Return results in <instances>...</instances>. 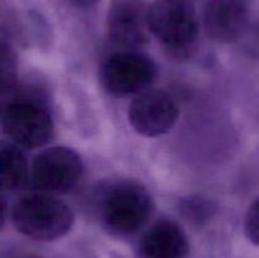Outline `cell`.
I'll use <instances>...</instances> for the list:
<instances>
[{
    "mask_svg": "<svg viewBox=\"0 0 259 258\" xmlns=\"http://www.w3.org/2000/svg\"><path fill=\"white\" fill-rule=\"evenodd\" d=\"M149 5L144 0H120L109 10L106 30L111 43L123 50H136L149 39Z\"/></svg>",
    "mask_w": 259,
    "mask_h": 258,
    "instance_id": "ba28073f",
    "label": "cell"
},
{
    "mask_svg": "<svg viewBox=\"0 0 259 258\" xmlns=\"http://www.w3.org/2000/svg\"><path fill=\"white\" fill-rule=\"evenodd\" d=\"M189 2H191V0H189Z\"/></svg>",
    "mask_w": 259,
    "mask_h": 258,
    "instance_id": "ac0fdd59",
    "label": "cell"
},
{
    "mask_svg": "<svg viewBox=\"0 0 259 258\" xmlns=\"http://www.w3.org/2000/svg\"><path fill=\"white\" fill-rule=\"evenodd\" d=\"M189 250L186 233L169 219H161L149 227L138 244L141 258H187Z\"/></svg>",
    "mask_w": 259,
    "mask_h": 258,
    "instance_id": "30bf717a",
    "label": "cell"
},
{
    "mask_svg": "<svg viewBox=\"0 0 259 258\" xmlns=\"http://www.w3.org/2000/svg\"><path fill=\"white\" fill-rule=\"evenodd\" d=\"M3 128L10 141L22 148H39L52 138V115L40 99L20 96L5 108Z\"/></svg>",
    "mask_w": 259,
    "mask_h": 258,
    "instance_id": "277c9868",
    "label": "cell"
},
{
    "mask_svg": "<svg viewBox=\"0 0 259 258\" xmlns=\"http://www.w3.org/2000/svg\"><path fill=\"white\" fill-rule=\"evenodd\" d=\"M149 32L174 55H186L199 35L196 10L189 0H157L148 9Z\"/></svg>",
    "mask_w": 259,
    "mask_h": 258,
    "instance_id": "3957f363",
    "label": "cell"
},
{
    "mask_svg": "<svg viewBox=\"0 0 259 258\" xmlns=\"http://www.w3.org/2000/svg\"><path fill=\"white\" fill-rule=\"evenodd\" d=\"M207 37L219 43H230L244 33L249 22L247 0H209L204 9Z\"/></svg>",
    "mask_w": 259,
    "mask_h": 258,
    "instance_id": "9c48e42d",
    "label": "cell"
},
{
    "mask_svg": "<svg viewBox=\"0 0 259 258\" xmlns=\"http://www.w3.org/2000/svg\"><path fill=\"white\" fill-rule=\"evenodd\" d=\"M153 199L148 190L134 180H118L99 191L96 209L109 232L128 235L138 232L153 212Z\"/></svg>",
    "mask_w": 259,
    "mask_h": 258,
    "instance_id": "6da1fadb",
    "label": "cell"
},
{
    "mask_svg": "<svg viewBox=\"0 0 259 258\" xmlns=\"http://www.w3.org/2000/svg\"><path fill=\"white\" fill-rule=\"evenodd\" d=\"M83 163L80 154L67 147H51L34 157L30 179L34 189L50 195L68 194L80 182Z\"/></svg>",
    "mask_w": 259,
    "mask_h": 258,
    "instance_id": "5b68a950",
    "label": "cell"
},
{
    "mask_svg": "<svg viewBox=\"0 0 259 258\" xmlns=\"http://www.w3.org/2000/svg\"><path fill=\"white\" fill-rule=\"evenodd\" d=\"M12 219L25 237L50 242L70 232L75 215L72 209L55 195L38 192L25 195L15 202Z\"/></svg>",
    "mask_w": 259,
    "mask_h": 258,
    "instance_id": "7a4b0ae2",
    "label": "cell"
},
{
    "mask_svg": "<svg viewBox=\"0 0 259 258\" xmlns=\"http://www.w3.org/2000/svg\"><path fill=\"white\" fill-rule=\"evenodd\" d=\"M71 2L72 4H75L76 7H81V8H89V7H93L94 4L98 3V0H68Z\"/></svg>",
    "mask_w": 259,
    "mask_h": 258,
    "instance_id": "2e32d148",
    "label": "cell"
},
{
    "mask_svg": "<svg viewBox=\"0 0 259 258\" xmlns=\"http://www.w3.org/2000/svg\"><path fill=\"white\" fill-rule=\"evenodd\" d=\"M181 211L187 219L191 222L201 223L209 219L211 217L212 211H214V206H212L211 201L202 197H189L187 200H182L181 201Z\"/></svg>",
    "mask_w": 259,
    "mask_h": 258,
    "instance_id": "4fadbf2b",
    "label": "cell"
},
{
    "mask_svg": "<svg viewBox=\"0 0 259 258\" xmlns=\"http://www.w3.org/2000/svg\"><path fill=\"white\" fill-rule=\"evenodd\" d=\"M156 76L154 62L136 50H121L105 58L100 68L104 89L114 96H128L147 90Z\"/></svg>",
    "mask_w": 259,
    "mask_h": 258,
    "instance_id": "8992f818",
    "label": "cell"
},
{
    "mask_svg": "<svg viewBox=\"0 0 259 258\" xmlns=\"http://www.w3.org/2000/svg\"><path fill=\"white\" fill-rule=\"evenodd\" d=\"M29 164L22 147L0 139V191H17L29 181Z\"/></svg>",
    "mask_w": 259,
    "mask_h": 258,
    "instance_id": "8fae6325",
    "label": "cell"
},
{
    "mask_svg": "<svg viewBox=\"0 0 259 258\" xmlns=\"http://www.w3.org/2000/svg\"><path fill=\"white\" fill-rule=\"evenodd\" d=\"M179 115V106L168 94L149 89L137 94L128 111L134 131L149 138L168 133Z\"/></svg>",
    "mask_w": 259,
    "mask_h": 258,
    "instance_id": "52a82bcc",
    "label": "cell"
},
{
    "mask_svg": "<svg viewBox=\"0 0 259 258\" xmlns=\"http://www.w3.org/2000/svg\"><path fill=\"white\" fill-rule=\"evenodd\" d=\"M17 258H40V257H38V255L35 254H20L18 255Z\"/></svg>",
    "mask_w": 259,
    "mask_h": 258,
    "instance_id": "e0dca14e",
    "label": "cell"
},
{
    "mask_svg": "<svg viewBox=\"0 0 259 258\" xmlns=\"http://www.w3.org/2000/svg\"><path fill=\"white\" fill-rule=\"evenodd\" d=\"M7 215H8V206H7V201L3 197V195L0 194V229L4 227L5 220H7Z\"/></svg>",
    "mask_w": 259,
    "mask_h": 258,
    "instance_id": "9a60e30c",
    "label": "cell"
},
{
    "mask_svg": "<svg viewBox=\"0 0 259 258\" xmlns=\"http://www.w3.org/2000/svg\"><path fill=\"white\" fill-rule=\"evenodd\" d=\"M18 63L14 51L0 40V93L13 86L17 78Z\"/></svg>",
    "mask_w": 259,
    "mask_h": 258,
    "instance_id": "7c38bea8",
    "label": "cell"
},
{
    "mask_svg": "<svg viewBox=\"0 0 259 258\" xmlns=\"http://www.w3.org/2000/svg\"><path fill=\"white\" fill-rule=\"evenodd\" d=\"M244 233L253 244L259 247V199L248 207L244 218Z\"/></svg>",
    "mask_w": 259,
    "mask_h": 258,
    "instance_id": "5bb4252c",
    "label": "cell"
}]
</instances>
